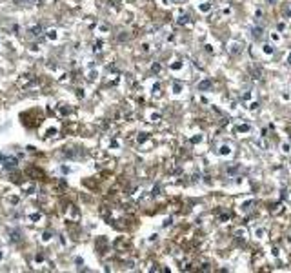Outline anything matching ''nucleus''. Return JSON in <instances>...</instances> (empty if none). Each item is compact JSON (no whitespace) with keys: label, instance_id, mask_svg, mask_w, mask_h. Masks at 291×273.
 <instances>
[{"label":"nucleus","instance_id":"nucleus-6","mask_svg":"<svg viewBox=\"0 0 291 273\" xmlns=\"http://www.w3.org/2000/svg\"><path fill=\"white\" fill-rule=\"evenodd\" d=\"M187 22H189V17H186V15L178 18V24H187Z\"/></svg>","mask_w":291,"mask_h":273},{"label":"nucleus","instance_id":"nucleus-9","mask_svg":"<svg viewBox=\"0 0 291 273\" xmlns=\"http://www.w3.org/2000/svg\"><path fill=\"white\" fill-rule=\"evenodd\" d=\"M180 89H182V86L180 84H175V93H180Z\"/></svg>","mask_w":291,"mask_h":273},{"label":"nucleus","instance_id":"nucleus-8","mask_svg":"<svg viewBox=\"0 0 291 273\" xmlns=\"http://www.w3.org/2000/svg\"><path fill=\"white\" fill-rule=\"evenodd\" d=\"M238 131H249V126H247V124H244V126H240V127H238Z\"/></svg>","mask_w":291,"mask_h":273},{"label":"nucleus","instance_id":"nucleus-4","mask_svg":"<svg viewBox=\"0 0 291 273\" xmlns=\"http://www.w3.org/2000/svg\"><path fill=\"white\" fill-rule=\"evenodd\" d=\"M229 153H231V148H229V146H222V148H220V155L226 157V155H229Z\"/></svg>","mask_w":291,"mask_h":273},{"label":"nucleus","instance_id":"nucleus-12","mask_svg":"<svg viewBox=\"0 0 291 273\" xmlns=\"http://www.w3.org/2000/svg\"><path fill=\"white\" fill-rule=\"evenodd\" d=\"M175 2H182V0H175Z\"/></svg>","mask_w":291,"mask_h":273},{"label":"nucleus","instance_id":"nucleus-2","mask_svg":"<svg viewBox=\"0 0 291 273\" xmlns=\"http://www.w3.org/2000/svg\"><path fill=\"white\" fill-rule=\"evenodd\" d=\"M31 35H33V37H40V35H42V26L31 27Z\"/></svg>","mask_w":291,"mask_h":273},{"label":"nucleus","instance_id":"nucleus-5","mask_svg":"<svg viewBox=\"0 0 291 273\" xmlns=\"http://www.w3.org/2000/svg\"><path fill=\"white\" fill-rule=\"evenodd\" d=\"M264 53H266V55H271V53H273V46H271V44H266V46H264Z\"/></svg>","mask_w":291,"mask_h":273},{"label":"nucleus","instance_id":"nucleus-7","mask_svg":"<svg viewBox=\"0 0 291 273\" xmlns=\"http://www.w3.org/2000/svg\"><path fill=\"white\" fill-rule=\"evenodd\" d=\"M200 9H202V11H209V9H211V6H209V4H202Z\"/></svg>","mask_w":291,"mask_h":273},{"label":"nucleus","instance_id":"nucleus-3","mask_svg":"<svg viewBox=\"0 0 291 273\" xmlns=\"http://www.w3.org/2000/svg\"><path fill=\"white\" fill-rule=\"evenodd\" d=\"M253 37L255 38H260L262 37V27H253Z\"/></svg>","mask_w":291,"mask_h":273},{"label":"nucleus","instance_id":"nucleus-11","mask_svg":"<svg viewBox=\"0 0 291 273\" xmlns=\"http://www.w3.org/2000/svg\"><path fill=\"white\" fill-rule=\"evenodd\" d=\"M276 2H279V0H269V4H276Z\"/></svg>","mask_w":291,"mask_h":273},{"label":"nucleus","instance_id":"nucleus-1","mask_svg":"<svg viewBox=\"0 0 291 273\" xmlns=\"http://www.w3.org/2000/svg\"><path fill=\"white\" fill-rule=\"evenodd\" d=\"M211 86H213V82L206 78V80H202V82H198L197 89H198V91H206V89H209V87H211Z\"/></svg>","mask_w":291,"mask_h":273},{"label":"nucleus","instance_id":"nucleus-10","mask_svg":"<svg viewBox=\"0 0 291 273\" xmlns=\"http://www.w3.org/2000/svg\"><path fill=\"white\" fill-rule=\"evenodd\" d=\"M288 64L291 66V53H289V57H288Z\"/></svg>","mask_w":291,"mask_h":273}]
</instances>
